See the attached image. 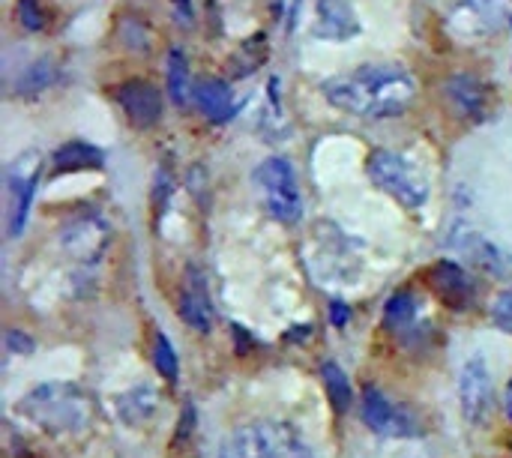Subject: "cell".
<instances>
[{"label": "cell", "instance_id": "cell-1", "mask_svg": "<svg viewBox=\"0 0 512 458\" xmlns=\"http://www.w3.org/2000/svg\"><path fill=\"white\" fill-rule=\"evenodd\" d=\"M324 99L366 120L405 114L417 99V78L396 63H366L351 72L333 75L321 84Z\"/></svg>", "mask_w": 512, "mask_h": 458}, {"label": "cell", "instance_id": "cell-2", "mask_svg": "<svg viewBox=\"0 0 512 458\" xmlns=\"http://www.w3.org/2000/svg\"><path fill=\"white\" fill-rule=\"evenodd\" d=\"M21 414L36 423L42 432L63 435L78 432L93 420V402L90 396L75 384H39L21 399Z\"/></svg>", "mask_w": 512, "mask_h": 458}, {"label": "cell", "instance_id": "cell-3", "mask_svg": "<svg viewBox=\"0 0 512 458\" xmlns=\"http://www.w3.org/2000/svg\"><path fill=\"white\" fill-rule=\"evenodd\" d=\"M219 458H315V453L291 423L261 420L240 426L222 444Z\"/></svg>", "mask_w": 512, "mask_h": 458}, {"label": "cell", "instance_id": "cell-4", "mask_svg": "<svg viewBox=\"0 0 512 458\" xmlns=\"http://www.w3.org/2000/svg\"><path fill=\"white\" fill-rule=\"evenodd\" d=\"M255 189L261 195V204L264 210L282 222V225H297L300 216H303V195H300V186H297V171L294 165L285 159V156H270L264 159L255 174Z\"/></svg>", "mask_w": 512, "mask_h": 458}, {"label": "cell", "instance_id": "cell-5", "mask_svg": "<svg viewBox=\"0 0 512 458\" xmlns=\"http://www.w3.org/2000/svg\"><path fill=\"white\" fill-rule=\"evenodd\" d=\"M366 174L381 192L393 195L408 210H420L429 201V186L423 174L396 150H372L366 159Z\"/></svg>", "mask_w": 512, "mask_h": 458}, {"label": "cell", "instance_id": "cell-6", "mask_svg": "<svg viewBox=\"0 0 512 458\" xmlns=\"http://www.w3.org/2000/svg\"><path fill=\"white\" fill-rule=\"evenodd\" d=\"M450 30L477 42L512 30V0H459L450 9Z\"/></svg>", "mask_w": 512, "mask_h": 458}, {"label": "cell", "instance_id": "cell-7", "mask_svg": "<svg viewBox=\"0 0 512 458\" xmlns=\"http://www.w3.org/2000/svg\"><path fill=\"white\" fill-rule=\"evenodd\" d=\"M39 171H42V156L36 150L21 153L9 171H6V195H9V210H6V234L9 240L21 237L27 216H30V204L36 195V183H39Z\"/></svg>", "mask_w": 512, "mask_h": 458}, {"label": "cell", "instance_id": "cell-8", "mask_svg": "<svg viewBox=\"0 0 512 458\" xmlns=\"http://www.w3.org/2000/svg\"><path fill=\"white\" fill-rule=\"evenodd\" d=\"M360 414H363V423L375 435H381V438H414V435H420L417 420L405 408H399L396 402H390L375 387H366L363 390V396H360Z\"/></svg>", "mask_w": 512, "mask_h": 458}, {"label": "cell", "instance_id": "cell-9", "mask_svg": "<svg viewBox=\"0 0 512 458\" xmlns=\"http://www.w3.org/2000/svg\"><path fill=\"white\" fill-rule=\"evenodd\" d=\"M450 246L471 258L474 267H480L483 273L495 276V279H512V258L504 246H498L495 240H489L483 231L471 228V225H456L453 228V237H450Z\"/></svg>", "mask_w": 512, "mask_h": 458}, {"label": "cell", "instance_id": "cell-10", "mask_svg": "<svg viewBox=\"0 0 512 458\" xmlns=\"http://www.w3.org/2000/svg\"><path fill=\"white\" fill-rule=\"evenodd\" d=\"M459 402H462V414L471 426H480L489 414L492 405V375H489V363L483 354H474L459 375Z\"/></svg>", "mask_w": 512, "mask_h": 458}, {"label": "cell", "instance_id": "cell-11", "mask_svg": "<svg viewBox=\"0 0 512 458\" xmlns=\"http://www.w3.org/2000/svg\"><path fill=\"white\" fill-rule=\"evenodd\" d=\"M117 105L135 129H153L162 120V93L147 78H129L117 87Z\"/></svg>", "mask_w": 512, "mask_h": 458}, {"label": "cell", "instance_id": "cell-12", "mask_svg": "<svg viewBox=\"0 0 512 458\" xmlns=\"http://www.w3.org/2000/svg\"><path fill=\"white\" fill-rule=\"evenodd\" d=\"M429 288H432L435 297H438L447 309H453V312L471 309L474 294H477V291H474V279L468 276V270H465L462 264L450 261V258L438 261V264L429 270Z\"/></svg>", "mask_w": 512, "mask_h": 458}, {"label": "cell", "instance_id": "cell-13", "mask_svg": "<svg viewBox=\"0 0 512 458\" xmlns=\"http://www.w3.org/2000/svg\"><path fill=\"white\" fill-rule=\"evenodd\" d=\"M177 312L192 330H198V333L213 330V300H210V291L204 285V276L192 267L186 270V282L180 288Z\"/></svg>", "mask_w": 512, "mask_h": 458}, {"label": "cell", "instance_id": "cell-14", "mask_svg": "<svg viewBox=\"0 0 512 458\" xmlns=\"http://www.w3.org/2000/svg\"><path fill=\"white\" fill-rule=\"evenodd\" d=\"M315 27L312 33L318 39H330V42H348L354 39L363 27H360V18L351 6V0H318L315 6Z\"/></svg>", "mask_w": 512, "mask_h": 458}, {"label": "cell", "instance_id": "cell-15", "mask_svg": "<svg viewBox=\"0 0 512 458\" xmlns=\"http://www.w3.org/2000/svg\"><path fill=\"white\" fill-rule=\"evenodd\" d=\"M192 105L210 120V123H228L237 114V102H234V90L228 87V81L213 78V75H201L192 84Z\"/></svg>", "mask_w": 512, "mask_h": 458}, {"label": "cell", "instance_id": "cell-16", "mask_svg": "<svg viewBox=\"0 0 512 458\" xmlns=\"http://www.w3.org/2000/svg\"><path fill=\"white\" fill-rule=\"evenodd\" d=\"M444 96L450 102V108L459 117H471L480 120L486 114V102H489V90L477 75L468 72H456L444 81Z\"/></svg>", "mask_w": 512, "mask_h": 458}, {"label": "cell", "instance_id": "cell-17", "mask_svg": "<svg viewBox=\"0 0 512 458\" xmlns=\"http://www.w3.org/2000/svg\"><path fill=\"white\" fill-rule=\"evenodd\" d=\"M105 243H108V228L99 216H81V219L69 222V228L63 231V246L78 261L99 258Z\"/></svg>", "mask_w": 512, "mask_h": 458}, {"label": "cell", "instance_id": "cell-18", "mask_svg": "<svg viewBox=\"0 0 512 458\" xmlns=\"http://www.w3.org/2000/svg\"><path fill=\"white\" fill-rule=\"evenodd\" d=\"M105 165V153L87 141H66L51 156V174H75V171H99Z\"/></svg>", "mask_w": 512, "mask_h": 458}, {"label": "cell", "instance_id": "cell-19", "mask_svg": "<svg viewBox=\"0 0 512 458\" xmlns=\"http://www.w3.org/2000/svg\"><path fill=\"white\" fill-rule=\"evenodd\" d=\"M165 84H168V99L174 105H186L192 99V72H189V60L183 54V48H171L168 60H165Z\"/></svg>", "mask_w": 512, "mask_h": 458}, {"label": "cell", "instance_id": "cell-20", "mask_svg": "<svg viewBox=\"0 0 512 458\" xmlns=\"http://www.w3.org/2000/svg\"><path fill=\"white\" fill-rule=\"evenodd\" d=\"M417 312H420L417 297H414L411 291H396V294L387 300V306H384V327H387L393 336H405V333L414 330Z\"/></svg>", "mask_w": 512, "mask_h": 458}, {"label": "cell", "instance_id": "cell-21", "mask_svg": "<svg viewBox=\"0 0 512 458\" xmlns=\"http://www.w3.org/2000/svg\"><path fill=\"white\" fill-rule=\"evenodd\" d=\"M267 36L264 33H255L252 39L240 42V48L231 54L228 66H231V75L234 78H249L252 72H258L267 60Z\"/></svg>", "mask_w": 512, "mask_h": 458}, {"label": "cell", "instance_id": "cell-22", "mask_svg": "<svg viewBox=\"0 0 512 458\" xmlns=\"http://www.w3.org/2000/svg\"><path fill=\"white\" fill-rule=\"evenodd\" d=\"M321 378H324V390H327V399H330L333 411H336L339 417L348 414L351 405H354V390H351V381H348L345 369H342L339 363L330 360V363L321 366Z\"/></svg>", "mask_w": 512, "mask_h": 458}, {"label": "cell", "instance_id": "cell-23", "mask_svg": "<svg viewBox=\"0 0 512 458\" xmlns=\"http://www.w3.org/2000/svg\"><path fill=\"white\" fill-rule=\"evenodd\" d=\"M54 81H57V63L45 54V57H36V60L21 72L18 84H15V93H18V96H39V93H45Z\"/></svg>", "mask_w": 512, "mask_h": 458}, {"label": "cell", "instance_id": "cell-24", "mask_svg": "<svg viewBox=\"0 0 512 458\" xmlns=\"http://www.w3.org/2000/svg\"><path fill=\"white\" fill-rule=\"evenodd\" d=\"M156 408V393L150 387H135L132 393H126L120 402H117V411L123 414V420L129 426H141Z\"/></svg>", "mask_w": 512, "mask_h": 458}, {"label": "cell", "instance_id": "cell-25", "mask_svg": "<svg viewBox=\"0 0 512 458\" xmlns=\"http://www.w3.org/2000/svg\"><path fill=\"white\" fill-rule=\"evenodd\" d=\"M153 366H156V372H159L171 387L177 384V378H180V360H177L174 342H171L162 330L153 333Z\"/></svg>", "mask_w": 512, "mask_h": 458}, {"label": "cell", "instance_id": "cell-26", "mask_svg": "<svg viewBox=\"0 0 512 458\" xmlns=\"http://www.w3.org/2000/svg\"><path fill=\"white\" fill-rule=\"evenodd\" d=\"M15 15H18V24H21L24 30H30V33H39V30H45V24H48L45 9H42L39 0H18V3H15Z\"/></svg>", "mask_w": 512, "mask_h": 458}, {"label": "cell", "instance_id": "cell-27", "mask_svg": "<svg viewBox=\"0 0 512 458\" xmlns=\"http://www.w3.org/2000/svg\"><path fill=\"white\" fill-rule=\"evenodd\" d=\"M492 321L498 330H504L507 336H512V288H507L504 294H498L495 306H492Z\"/></svg>", "mask_w": 512, "mask_h": 458}, {"label": "cell", "instance_id": "cell-28", "mask_svg": "<svg viewBox=\"0 0 512 458\" xmlns=\"http://www.w3.org/2000/svg\"><path fill=\"white\" fill-rule=\"evenodd\" d=\"M3 342H6V351H9V354H18V357H27V354H33V348H36V342H33L24 330H6Z\"/></svg>", "mask_w": 512, "mask_h": 458}, {"label": "cell", "instance_id": "cell-29", "mask_svg": "<svg viewBox=\"0 0 512 458\" xmlns=\"http://www.w3.org/2000/svg\"><path fill=\"white\" fill-rule=\"evenodd\" d=\"M153 201H156V216H162V213H165V207H168V201H171V177H168L165 171L156 177V192H153Z\"/></svg>", "mask_w": 512, "mask_h": 458}, {"label": "cell", "instance_id": "cell-30", "mask_svg": "<svg viewBox=\"0 0 512 458\" xmlns=\"http://www.w3.org/2000/svg\"><path fill=\"white\" fill-rule=\"evenodd\" d=\"M348 321H351L348 306H345L342 300H333V303H330V324H333L336 330H342V327H348Z\"/></svg>", "mask_w": 512, "mask_h": 458}, {"label": "cell", "instance_id": "cell-31", "mask_svg": "<svg viewBox=\"0 0 512 458\" xmlns=\"http://www.w3.org/2000/svg\"><path fill=\"white\" fill-rule=\"evenodd\" d=\"M174 6H177L180 27H192V3L189 0H174Z\"/></svg>", "mask_w": 512, "mask_h": 458}, {"label": "cell", "instance_id": "cell-32", "mask_svg": "<svg viewBox=\"0 0 512 458\" xmlns=\"http://www.w3.org/2000/svg\"><path fill=\"white\" fill-rule=\"evenodd\" d=\"M504 414H507V420L512 423V378L510 384H507V393H504Z\"/></svg>", "mask_w": 512, "mask_h": 458}]
</instances>
